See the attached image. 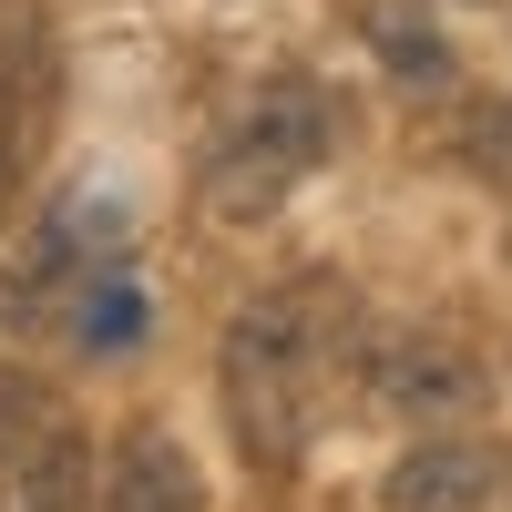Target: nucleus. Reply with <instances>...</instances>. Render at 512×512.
I'll list each match as a JSON object with an SVG mask.
<instances>
[{
  "label": "nucleus",
  "instance_id": "nucleus-8",
  "mask_svg": "<svg viewBox=\"0 0 512 512\" xmlns=\"http://www.w3.org/2000/svg\"><path fill=\"white\" fill-rule=\"evenodd\" d=\"M451 154H461V175H482V185H502V195H512V93H492V103L461 113Z\"/></svg>",
  "mask_w": 512,
  "mask_h": 512
},
{
  "label": "nucleus",
  "instance_id": "nucleus-4",
  "mask_svg": "<svg viewBox=\"0 0 512 512\" xmlns=\"http://www.w3.org/2000/svg\"><path fill=\"white\" fill-rule=\"evenodd\" d=\"M502 502H512V451L482 431H431L379 482V512H502Z\"/></svg>",
  "mask_w": 512,
  "mask_h": 512
},
{
  "label": "nucleus",
  "instance_id": "nucleus-11",
  "mask_svg": "<svg viewBox=\"0 0 512 512\" xmlns=\"http://www.w3.org/2000/svg\"><path fill=\"white\" fill-rule=\"evenodd\" d=\"M11 185H21V82L0 62V205H11Z\"/></svg>",
  "mask_w": 512,
  "mask_h": 512
},
{
  "label": "nucleus",
  "instance_id": "nucleus-2",
  "mask_svg": "<svg viewBox=\"0 0 512 512\" xmlns=\"http://www.w3.org/2000/svg\"><path fill=\"white\" fill-rule=\"evenodd\" d=\"M338 144V103H328V82L308 72H277V82H256V93L236 103V123L216 134V154H205V216L216 226H267L277 205L318 175V154Z\"/></svg>",
  "mask_w": 512,
  "mask_h": 512
},
{
  "label": "nucleus",
  "instance_id": "nucleus-3",
  "mask_svg": "<svg viewBox=\"0 0 512 512\" xmlns=\"http://www.w3.org/2000/svg\"><path fill=\"white\" fill-rule=\"evenodd\" d=\"M369 400L410 431H461V420H482V359L451 328H400L369 349Z\"/></svg>",
  "mask_w": 512,
  "mask_h": 512
},
{
  "label": "nucleus",
  "instance_id": "nucleus-6",
  "mask_svg": "<svg viewBox=\"0 0 512 512\" xmlns=\"http://www.w3.org/2000/svg\"><path fill=\"white\" fill-rule=\"evenodd\" d=\"M0 512H93V451L72 420H52L31 451L0 461Z\"/></svg>",
  "mask_w": 512,
  "mask_h": 512
},
{
  "label": "nucleus",
  "instance_id": "nucleus-7",
  "mask_svg": "<svg viewBox=\"0 0 512 512\" xmlns=\"http://www.w3.org/2000/svg\"><path fill=\"white\" fill-rule=\"evenodd\" d=\"M144 287L134 277H123V267H93V277H82L72 287V349L82 359H123V349H134V338H144Z\"/></svg>",
  "mask_w": 512,
  "mask_h": 512
},
{
  "label": "nucleus",
  "instance_id": "nucleus-10",
  "mask_svg": "<svg viewBox=\"0 0 512 512\" xmlns=\"http://www.w3.org/2000/svg\"><path fill=\"white\" fill-rule=\"evenodd\" d=\"M379 52H390V62H400L410 82H451V52H441V41H431V31H410L400 11H390V21H379Z\"/></svg>",
  "mask_w": 512,
  "mask_h": 512
},
{
  "label": "nucleus",
  "instance_id": "nucleus-1",
  "mask_svg": "<svg viewBox=\"0 0 512 512\" xmlns=\"http://www.w3.org/2000/svg\"><path fill=\"white\" fill-rule=\"evenodd\" d=\"M359 359V297L338 277H287L267 297H246L216 349V390L236 420V451L256 472H297V451L318 431V400L338 390V369Z\"/></svg>",
  "mask_w": 512,
  "mask_h": 512
},
{
  "label": "nucleus",
  "instance_id": "nucleus-5",
  "mask_svg": "<svg viewBox=\"0 0 512 512\" xmlns=\"http://www.w3.org/2000/svg\"><path fill=\"white\" fill-rule=\"evenodd\" d=\"M93 512H205V482L175 431H123L113 472L93 482Z\"/></svg>",
  "mask_w": 512,
  "mask_h": 512
},
{
  "label": "nucleus",
  "instance_id": "nucleus-9",
  "mask_svg": "<svg viewBox=\"0 0 512 512\" xmlns=\"http://www.w3.org/2000/svg\"><path fill=\"white\" fill-rule=\"evenodd\" d=\"M52 420H62V410H52V390H41L31 369H0V461H11V451H31L41 431H52Z\"/></svg>",
  "mask_w": 512,
  "mask_h": 512
}]
</instances>
